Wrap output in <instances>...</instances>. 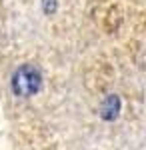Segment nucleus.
Instances as JSON below:
<instances>
[{
    "mask_svg": "<svg viewBox=\"0 0 146 150\" xmlns=\"http://www.w3.org/2000/svg\"><path fill=\"white\" fill-rule=\"evenodd\" d=\"M40 84H42L40 72L30 64L20 66L12 76V90L18 96H32L34 92L40 90Z\"/></svg>",
    "mask_w": 146,
    "mask_h": 150,
    "instance_id": "1",
    "label": "nucleus"
}]
</instances>
